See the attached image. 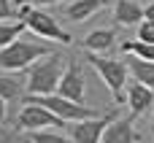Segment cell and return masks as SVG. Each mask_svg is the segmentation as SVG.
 I'll list each match as a JSON object with an SVG mask.
<instances>
[{"instance_id": "1", "label": "cell", "mask_w": 154, "mask_h": 143, "mask_svg": "<svg viewBox=\"0 0 154 143\" xmlns=\"http://www.w3.org/2000/svg\"><path fill=\"white\" fill-rule=\"evenodd\" d=\"M84 59L95 68V73L103 78L106 89L111 92L114 103L119 105L122 100H127V59H111V57H103V54H95V51H87Z\"/></svg>"}, {"instance_id": "2", "label": "cell", "mask_w": 154, "mask_h": 143, "mask_svg": "<svg viewBox=\"0 0 154 143\" xmlns=\"http://www.w3.org/2000/svg\"><path fill=\"white\" fill-rule=\"evenodd\" d=\"M65 59L60 54H46L41 57L38 62L30 65L27 70V92L30 95H54L57 87H60V78L65 73Z\"/></svg>"}, {"instance_id": "3", "label": "cell", "mask_w": 154, "mask_h": 143, "mask_svg": "<svg viewBox=\"0 0 154 143\" xmlns=\"http://www.w3.org/2000/svg\"><path fill=\"white\" fill-rule=\"evenodd\" d=\"M46 54H51V46L38 43V41H24L19 35L14 43L0 49V70L3 73H22V70H27L32 62H38Z\"/></svg>"}, {"instance_id": "4", "label": "cell", "mask_w": 154, "mask_h": 143, "mask_svg": "<svg viewBox=\"0 0 154 143\" xmlns=\"http://www.w3.org/2000/svg\"><path fill=\"white\" fill-rule=\"evenodd\" d=\"M19 8V19L27 24V30L32 35H41V38H49V41H57V43H73L70 32L62 30L57 24V19L51 14H46L43 8H35V5H16Z\"/></svg>"}, {"instance_id": "5", "label": "cell", "mask_w": 154, "mask_h": 143, "mask_svg": "<svg viewBox=\"0 0 154 143\" xmlns=\"http://www.w3.org/2000/svg\"><path fill=\"white\" fill-rule=\"evenodd\" d=\"M27 100H35V103L46 105L49 111H54V114H57L60 119H65V122H79V119L97 116V111L87 108L84 103H76V100H68V97H62L60 92H57V95H30Z\"/></svg>"}, {"instance_id": "6", "label": "cell", "mask_w": 154, "mask_h": 143, "mask_svg": "<svg viewBox=\"0 0 154 143\" xmlns=\"http://www.w3.org/2000/svg\"><path fill=\"white\" fill-rule=\"evenodd\" d=\"M16 124H19V130L35 132V130H43V127H62V124H68V122L60 119V116H57L54 111H49L46 105H41V103L24 97V108L19 111Z\"/></svg>"}, {"instance_id": "7", "label": "cell", "mask_w": 154, "mask_h": 143, "mask_svg": "<svg viewBox=\"0 0 154 143\" xmlns=\"http://www.w3.org/2000/svg\"><path fill=\"white\" fill-rule=\"evenodd\" d=\"M116 119V114H106V116H89V119H79V122H68V135L76 143H100L106 127Z\"/></svg>"}, {"instance_id": "8", "label": "cell", "mask_w": 154, "mask_h": 143, "mask_svg": "<svg viewBox=\"0 0 154 143\" xmlns=\"http://www.w3.org/2000/svg\"><path fill=\"white\" fill-rule=\"evenodd\" d=\"M127 105H130V116L133 119L143 116L154 105V89L146 87V84H141V81L127 84Z\"/></svg>"}, {"instance_id": "9", "label": "cell", "mask_w": 154, "mask_h": 143, "mask_svg": "<svg viewBox=\"0 0 154 143\" xmlns=\"http://www.w3.org/2000/svg\"><path fill=\"white\" fill-rule=\"evenodd\" d=\"M57 92L68 100H76V103H84V76H81V68L76 62H70L60 78V87Z\"/></svg>"}, {"instance_id": "10", "label": "cell", "mask_w": 154, "mask_h": 143, "mask_svg": "<svg viewBox=\"0 0 154 143\" xmlns=\"http://www.w3.org/2000/svg\"><path fill=\"white\" fill-rule=\"evenodd\" d=\"M138 141H141V135H138V130H135V124H133V116H127V119H119V116H116V119L106 127L100 143H138Z\"/></svg>"}, {"instance_id": "11", "label": "cell", "mask_w": 154, "mask_h": 143, "mask_svg": "<svg viewBox=\"0 0 154 143\" xmlns=\"http://www.w3.org/2000/svg\"><path fill=\"white\" fill-rule=\"evenodd\" d=\"M84 51H95V54H106L116 46V30L114 27H100V30H92L84 41H81Z\"/></svg>"}, {"instance_id": "12", "label": "cell", "mask_w": 154, "mask_h": 143, "mask_svg": "<svg viewBox=\"0 0 154 143\" xmlns=\"http://www.w3.org/2000/svg\"><path fill=\"white\" fill-rule=\"evenodd\" d=\"M114 19H116V24H122V27H138V24L146 19V14H143V8H141L135 0H116V5H114Z\"/></svg>"}, {"instance_id": "13", "label": "cell", "mask_w": 154, "mask_h": 143, "mask_svg": "<svg viewBox=\"0 0 154 143\" xmlns=\"http://www.w3.org/2000/svg\"><path fill=\"white\" fill-rule=\"evenodd\" d=\"M108 0H73V3H68V8H65V14H68V19L70 22H87V19H92V14H97L103 5H106Z\"/></svg>"}, {"instance_id": "14", "label": "cell", "mask_w": 154, "mask_h": 143, "mask_svg": "<svg viewBox=\"0 0 154 143\" xmlns=\"http://www.w3.org/2000/svg\"><path fill=\"white\" fill-rule=\"evenodd\" d=\"M24 89H27V78L22 81L19 76L0 70V97H5L8 103H16V100H24Z\"/></svg>"}, {"instance_id": "15", "label": "cell", "mask_w": 154, "mask_h": 143, "mask_svg": "<svg viewBox=\"0 0 154 143\" xmlns=\"http://www.w3.org/2000/svg\"><path fill=\"white\" fill-rule=\"evenodd\" d=\"M127 68H130V76H133L135 81H141V84H146V87L154 89V62L152 59H141V57L130 54Z\"/></svg>"}, {"instance_id": "16", "label": "cell", "mask_w": 154, "mask_h": 143, "mask_svg": "<svg viewBox=\"0 0 154 143\" xmlns=\"http://www.w3.org/2000/svg\"><path fill=\"white\" fill-rule=\"evenodd\" d=\"M119 49H122L125 54H135V57H141V59H152L154 62V43H149V41H141V38L125 41Z\"/></svg>"}, {"instance_id": "17", "label": "cell", "mask_w": 154, "mask_h": 143, "mask_svg": "<svg viewBox=\"0 0 154 143\" xmlns=\"http://www.w3.org/2000/svg\"><path fill=\"white\" fill-rule=\"evenodd\" d=\"M24 30H27L24 22H0V49H5L8 43H14Z\"/></svg>"}, {"instance_id": "18", "label": "cell", "mask_w": 154, "mask_h": 143, "mask_svg": "<svg viewBox=\"0 0 154 143\" xmlns=\"http://www.w3.org/2000/svg\"><path fill=\"white\" fill-rule=\"evenodd\" d=\"M30 143H76L70 135L65 138V135H57V132H46V130H35L30 138H27Z\"/></svg>"}, {"instance_id": "19", "label": "cell", "mask_w": 154, "mask_h": 143, "mask_svg": "<svg viewBox=\"0 0 154 143\" xmlns=\"http://www.w3.org/2000/svg\"><path fill=\"white\" fill-rule=\"evenodd\" d=\"M138 38L154 43V19H143V22L138 24Z\"/></svg>"}, {"instance_id": "20", "label": "cell", "mask_w": 154, "mask_h": 143, "mask_svg": "<svg viewBox=\"0 0 154 143\" xmlns=\"http://www.w3.org/2000/svg\"><path fill=\"white\" fill-rule=\"evenodd\" d=\"M0 143H30V141H24V138L19 135V130H5V127L0 124Z\"/></svg>"}, {"instance_id": "21", "label": "cell", "mask_w": 154, "mask_h": 143, "mask_svg": "<svg viewBox=\"0 0 154 143\" xmlns=\"http://www.w3.org/2000/svg\"><path fill=\"white\" fill-rule=\"evenodd\" d=\"M19 16V8H14L11 0H0V19H14Z\"/></svg>"}, {"instance_id": "22", "label": "cell", "mask_w": 154, "mask_h": 143, "mask_svg": "<svg viewBox=\"0 0 154 143\" xmlns=\"http://www.w3.org/2000/svg\"><path fill=\"white\" fill-rule=\"evenodd\" d=\"M54 3H62V0H16V5H35V8H43V5H54Z\"/></svg>"}, {"instance_id": "23", "label": "cell", "mask_w": 154, "mask_h": 143, "mask_svg": "<svg viewBox=\"0 0 154 143\" xmlns=\"http://www.w3.org/2000/svg\"><path fill=\"white\" fill-rule=\"evenodd\" d=\"M5 103H8V100H5V97H0V124H3V122H5V116H8V108H5Z\"/></svg>"}, {"instance_id": "24", "label": "cell", "mask_w": 154, "mask_h": 143, "mask_svg": "<svg viewBox=\"0 0 154 143\" xmlns=\"http://www.w3.org/2000/svg\"><path fill=\"white\" fill-rule=\"evenodd\" d=\"M143 14H146V19H154V3H149V5L143 8Z\"/></svg>"}]
</instances>
